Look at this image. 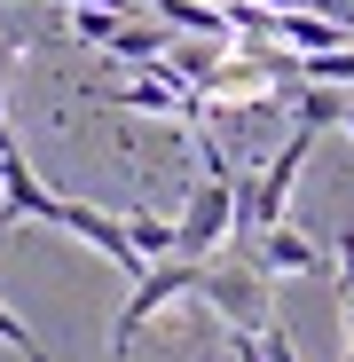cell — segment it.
Wrapping results in <instances>:
<instances>
[{
    "instance_id": "6da1fadb",
    "label": "cell",
    "mask_w": 354,
    "mask_h": 362,
    "mask_svg": "<svg viewBox=\"0 0 354 362\" xmlns=\"http://www.w3.org/2000/svg\"><path fill=\"white\" fill-rule=\"evenodd\" d=\"M307 150H315V127H291V134H283V150H276L260 173H236V236H260L268 221H283V213H291V189H300Z\"/></svg>"
},
{
    "instance_id": "7a4b0ae2",
    "label": "cell",
    "mask_w": 354,
    "mask_h": 362,
    "mask_svg": "<svg viewBox=\"0 0 354 362\" xmlns=\"http://www.w3.org/2000/svg\"><path fill=\"white\" fill-rule=\"evenodd\" d=\"M268 284H276V276H268L252 252H244V260H220V252H213V260L197 268V291H189V299H205V308L220 315V331H268Z\"/></svg>"
},
{
    "instance_id": "3957f363",
    "label": "cell",
    "mask_w": 354,
    "mask_h": 362,
    "mask_svg": "<svg viewBox=\"0 0 354 362\" xmlns=\"http://www.w3.org/2000/svg\"><path fill=\"white\" fill-rule=\"evenodd\" d=\"M197 268H205V260H189V252H165V260H150V268L134 276V299L118 308L110 346H118V354H134V331H142L150 315H165L173 299H189V291H197Z\"/></svg>"
},
{
    "instance_id": "277c9868",
    "label": "cell",
    "mask_w": 354,
    "mask_h": 362,
    "mask_svg": "<svg viewBox=\"0 0 354 362\" xmlns=\"http://www.w3.org/2000/svg\"><path fill=\"white\" fill-rule=\"evenodd\" d=\"M228 236H236V173H205L189 189V205H182V221H173V252L213 260Z\"/></svg>"
},
{
    "instance_id": "5b68a950",
    "label": "cell",
    "mask_w": 354,
    "mask_h": 362,
    "mask_svg": "<svg viewBox=\"0 0 354 362\" xmlns=\"http://www.w3.org/2000/svg\"><path fill=\"white\" fill-rule=\"evenodd\" d=\"M95 103H110V110H142V118H197L205 103H197V87L182 79L158 55V64H142V79H126V87H102Z\"/></svg>"
},
{
    "instance_id": "8992f818",
    "label": "cell",
    "mask_w": 354,
    "mask_h": 362,
    "mask_svg": "<svg viewBox=\"0 0 354 362\" xmlns=\"http://www.w3.org/2000/svg\"><path fill=\"white\" fill-rule=\"evenodd\" d=\"M47 228H64V236H79L87 252H102L118 276H142L150 260L134 252V236H126V221H110L102 205H79V197H55V213H47Z\"/></svg>"
},
{
    "instance_id": "52a82bcc",
    "label": "cell",
    "mask_w": 354,
    "mask_h": 362,
    "mask_svg": "<svg viewBox=\"0 0 354 362\" xmlns=\"http://www.w3.org/2000/svg\"><path fill=\"white\" fill-rule=\"evenodd\" d=\"M252 260H260L268 276H331V252L315 245V236H300L291 221H268V228L252 236Z\"/></svg>"
},
{
    "instance_id": "ba28073f",
    "label": "cell",
    "mask_w": 354,
    "mask_h": 362,
    "mask_svg": "<svg viewBox=\"0 0 354 362\" xmlns=\"http://www.w3.org/2000/svg\"><path fill=\"white\" fill-rule=\"evenodd\" d=\"M0 205H8V221H47V213H55V189L24 165V150L0 158Z\"/></svg>"
},
{
    "instance_id": "9c48e42d",
    "label": "cell",
    "mask_w": 354,
    "mask_h": 362,
    "mask_svg": "<svg viewBox=\"0 0 354 362\" xmlns=\"http://www.w3.org/2000/svg\"><path fill=\"white\" fill-rule=\"evenodd\" d=\"M165 40H173V24H150V8H134V16H118L110 55H118V64H158V55H165Z\"/></svg>"
},
{
    "instance_id": "30bf717a",
    "label": "cell",
    "mask_w": 354,
    "mask_h": 362,
    "mask_svg": "<svg viewBox=\"0 0 354 362\" xmlns=\"http://www.w3.org/2000/svg\"><path fill=\"white\" fill-rule=\"evenodd\" d=\"M346 118V95L331 87V79H300V95H291V127H315V134H331Z\"/></svg>"
},
{
    "instance_id": "8fae6325",
    "label": "cell",
    "mask_w": 354,
    "mask_h": 362,
    "mask_svg": "<svg viewBox=\"0 0 354 362\" xmlns=\"http://www.w3.org/2000/svg\"><path fill=\"white\" fill-rule=\"evenodd\" d=\"M126 236H134L142 260H165L173 252V221H158V213H126Z\"/></svg>"
},
{
    "instance_id": "7c38bea8",
    "label": "cell",
    "mask_w": 354,
    "mask_h": 362,
    "mask_svg": "<svg viewBox=\"0 0 354 362\" xmlns=\"http://www.w3.org/2000/svg\"><path fill=\"white\" fill-rule=\"evenodd\" d=\"M0 346H8V354H24V362H47V346L32 339V323L8 308V299H0Z\"/></svg>"
},
{
    "instance_id": "4fadbf2b",
    "label": "cell",
    "mask_w": 354,
    "mask_h": 362,
    "mask_svg": "<svg viewBox=\"0 0 354 362\" xmlns=\"http://www.w3.org/2000/svg\"><path fill=\"white\" fill-rule=\"evenodd\" d=\"M16 64V55H0V71H8ZM16 150V127H8V79H0V158H8Z\"/></svg>"
},
{
    "instance_id": "5bb4252c",
    "label": "cell",
    "mask_w": 354,
    "mask_h": 362,
    "mask_svg": "<svg viewBox=\"0 0 354 362\" xmlns=\"http://www.w3.org/2000/svg\"><path fill=\"white\" fill-rule=\"evenodd\" d=\"M346 362H354V284H346Z\"/></svg>"
},
{
    "instance_id": "9a60e30c",
    "label": "cell",
    "mask_w": 354,
    "mask_h": 362,
    "mask_svg": "<svg viewBox=\"0 0 354 362\" xmlns=\"http://www.w3.org/2000/svg\"><path fill=\"white\" fill-rule=\"evenodd\" d=\"M0 236H8V205H0Z\"/></svg>"
},
{
    "instance_id": "2e32d148",
    "label": "cell",
    "mask_w": 354,
    "mask_h": 362,
    "mask_svg": "<svg viewBox=\"0 0 354 362\" xmlns=\"http://www.w3.org/2000/svg\"><path fill=\"white\" fill-rule=\"evenodd\" d=\"M0 55H16V40H0Z\"/></svg>"
}]
</instances>
